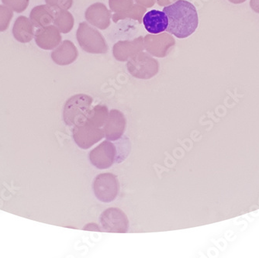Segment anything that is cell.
<instances>
[{
    "instance_id": "6da1fadb",
    "label": "cell",
    "mask_w": 259,
    "mask_h": 258,
    "mask_svg": "<svg viewBox=\"0 0 259 258\" xmlns=\"http://www.w3.org/2000/svg\"><path fill=\"white\" fill-rule=\"evenodd\" d=\"M168 20L166 30L177 38L184 39L193 34L199 25L196 7L186 0H177L163 9Z\"/></svg>"
},
{
    "instance_id": "7a4b0ae2",
    "label": "cell",
    "mask_w": 259,
    "mask_h": 258,
    "mask_svg": "<svg viewBox=\"0 0 259 258\" xmlns=\"http://www.w3.org/2000/svg\"><path fill=\"white\" fill-rule=\"evenodd\" d=\"M93 102V98L85 94H77L69 98L64 106L65 124L72 127L82 124L91 112Z\"/></svg>"
},
{
    "instance_id": "3957f363",
    "label": "cell",
    "mask_w": 259,
    "mask_h": 258,
    "mask_svg": "<svg viewBox=\"0 0 259 258\" xmlns=\"http://www.w3.org/2000/svg\"><path fill=\"white\" fill-rule=\"evenodd\" d=\"M76 38L82 50L90 54H106L109 48L103 35L87 22L78 26Z\"/></svg>"
},
{
    "instance_id": "277c9868",
    "label": "cell",
    "mask_w": 259,
    "mask_h": 258,
    "mask_svg": "<svg viewBox=\"0 0 259 258\" xmlns=\"http://www.w3.org/2000/svg\"><path fill=\"white\" fill-rule=\"evenodd\" d=\"M128 72L139 79H150L159 71L158 61L146 52H141L128 60Z\"/></svg>"
},
{
    "instance_id": "5b68a950",
    "label": "cell",
    "mask_w": 259,
    "mask_h": 258,
    "mask_svg": "<svg viewBox=\"0 0 259 258\" xmlns=\"http://www.w3.org/2000/svg\"><path fill=\"white\" fill-rule=\"evenodd\" d=\"M93 187L97 199L100 202L109 203L117 197L120 192V182L115 175L103 173L95 178Z\"/></svg>"
},
{
    "instance_id": "8992f818",
    "label": "cell",
    "mask_w": 259,
    "mask_h": 258,
    "mask_svg": "<svg viewBox=\"0 0 259 258\" xmlns=\"http://www.w3.org/2000/svg\"><path fill=\"white\" fill-rule=\"evenodd\" d=\"M105 137L103 128L97 127L85 122L72 130V138L78 147L87 150Z\"/></svg>"
},
{
    "instance_id": "52a82bcc",
    "label": "cell",
    "mask_w": 259,
    "mask_h": 258,
    "mask_svg": "<svg viewBox=\"0 0 259 258\" xmlns=\"http://www.w3.org/2000/svg\"><path fill=\"white\" fill-rule=\"evenodd\" d=\"M102 230L107 233H124L129 229L126 214L118 208H109L100 216Z\"/></svg>"
},
{
    "instance_id": "ba28073f",
    "label": "cell",
    "mask_w": 259,
    "mask_h": 258,
    "mask_svg": "<svg viewBox=\"0 0 259 258\" xmlns=\"http://www.w3.org/2000/svg\"><path fill=\"white\" fill-rule=\"evenodd\" d=\"M145 48L148 53L158 58H164L174 48L176 40L168 33L148 34L144 38Z\"/></svg>"
},
{
    "instance_id": "9c48e42d",
    "label": "cell",
    "mask_w": 259,
    "mask_h": 258,
    "mask_svg": "<svg viewBox=\"0 0 259 258\" xmlns=\"http://www.w3.org/2000/svg\"><path fill=\"white\" fill-rule=\"evenodd\" d=\"M116 156V146L111 141H103L100 145L90 151V163L97 168H110L115 163Z\"/></svg>"
},
{
    "instance_id": "30bf717a",
    "label": "cell",
    "mask_w": 259,
    "mask_h": 258,
    "mask_svg": "<svg viewBox=\"0 0 259 258\" xmlns=\"http://www.w3.org/2000/svg\"><path fill=\"white\" fill-rule=\"evenodd\" d=\"M126 125V118L123 113L117 109H112L103 127L105 137L108 141H117L124 134Z\"/></svg>"
},
{
    "instance_id": "8fae6325",
    "label": "cell",
    "mask_w": 259,
    "mask_h": 258,
    "mask_svg": "<svg viewBox=\"0 0 259 258\" xmlns=\"http://www.w3.org/2000/svg\"><path fill=\"white\" fill-rule=\"evenodd\" d=\"M145 49L144 38L139 36L133 40H120L115 44L113 48L114 58L119 61H126L143 52Z\"/></svg>"
},
{
    "instance_id": "7c38bea8",
    "label": "cell",
    "mask_w": 259,
    "mask_h": 258,
    "mask_svg": "<svg viewBox=\"0 0 259 258\" xmlns=\"http://www.w3.org/2000/svg\"><path fill=\"white\" fill-rule=\"evenodd\" d=\"M87 22L100 30H106L110 26L111 14L102 3H96L88 7L85 13Z\"/></svg>"
},
{
    "instance_id": "4fadbf2b",
    "label": "cell",
    "mask_w": 259,
    "mask_h": 258,
    "mask_svg": "<svg viewBox=\"0 0 259 258\" xmlns=\"http://www.w3.org/2000/svg\"><path fill=\"white\" fill-rule=\"evenodd\" d=\"M61 32L54 25L40 27L35 32V42L44 50H53L62 42Z\"/></svg>"
},
{
    "instance_id": "5bb4252c",
    "label": "cell",
    "mask_w": 259,
    "mask_h": 258,
    "mask_svg": "<svg viewBox=\"0 0 259 258\" xmlns=\"http://www.w3.org/2000/svg\"><path fill=\"white\" fill-rule=\"evenodd\" d=\"M78 56L76 47L71 40H64L58 48L52 52V58L57 65H71L77 59Z\"/></svg>"
},
{
    "instance_id": "9a60e30c",
    "label": "cell",
    "mask_w": 259,
    "mask_h": 258,
    "mask_svg": "<svg viewBox=\"0 0 259 258\" xmlns=\"http://www.w3.org/2000/svg\"><path fill=\"white\" fill-rule=\"evenodd\" d=\"M143 23L147 31L151 34H158L166 30L168 20L164 12L154 10L144 16Z\"/></svg>"
},
{
    "instance_id": "2e32d148",
    "label": "cell",
    "mask_w": 259,
    "mask_h": 258,
    "mask_svg": "<svg viewBox=\"0 0 259 258\" xmlns=\"http://www.w3.org/2000/svg\"><path fill=\"white\" fill-rule=\"evenodd\" d=\"M57 10L49 5L37 6L30 12V21L37 28L48 27L53 23Z\"/></svg>"
},
{
    "instance_id": "e0dca14e",
    "label": "cell",
    "mask_w": 259,
    "mask_h": 258,
    "mask_svg": "<svg viewBox=\"0 0 259 258\" xmlns=\"http://www.w3.org/2000/svg\"><path fill=\"white\" fill-rule=\"evenodd\" d=\"M14 38L20 43L25 44L31 41L33 38V25L30 19L20 16L16 20L13 27Z\"/></svg>"
},
{
    "instance_id": "ac0fdd59",
    "label": "cell",
    "mask_w": 259,
    "mask_h": 258,
    "mask_svg": "<svg viewBox=\"0 0 259 258\" xmlns=\"http://www.w3.org/2000/svg\"><path fill=\"white\" fill-rule=\"evenodd\" d=\"M54 26L61 33H68L72 30L74 27L73 16L71 13L65 10H58L54 19Z\"/></svg>"
},
{
    "instance_id": "d6986e66",
    "label": "cell",
    "mask_w": 259,
    "mask_h": 258,
    "mask_svg": "<svg viewBox=\"0 0 259 258\" xmlns=\"http://www.w3.org/2000/svg\"><path fill=\"white\" fill-rule=\"evenodd\" d=\"M109 116L108 108L105 105H97L92 109L90 115L85 122L97 126V127H104Z\"/></svg>"
},
{
    "instance_id": "ffe728a7",
    "label": "cell",
    "mask_w": 259,
    "mask_h": 258,
    "mask_svg": "<svg viewBox=\"0 0 259 258\" xmlns=\"http://www.w3.org/2000/svg\"><path fill=\"white\" fill-rule=\"evenodd\" d=\"M145 13H146V7L139 5V4H136V5H134L132 9L128 10L125 14H121V15L113 14V20L115 23H116V22L120 20L131 18L133 19V20H138L139 23H141V21H142L141 20H142V17H144Z\"/></svg>"
},
{
    "instance_id": "44dd1931",
    "label": "cell",
    "mask_w": 259,
    "mask_h": 258,
    "mask_svg": "<svg viewBox=\"0 0 259 258\" xmlns=\"http://www.w3.org/2000/svg\"><path fill=\"white\" fill-rule=\"evenodd\" d=\"M117 143H114L116 146V156L115 163H121L124 161L131 151V142L126 136H122L117 140Z\"/></svg>"
},
{
    "instance_id": "7402d4cb",
    "label": "cell",
    "mask_w": 259,
    "mask_h": 258,
    "mask_svg": "<svg viewBox=\"0 0 259 258\" xmlns=\"http://www.w3.org/2000/svg\"><path fill=\"white\" fill-rule=\"evenodd\" d=\"M110 10L116 15H121L131 10L134 0H109Z\"/></svg>"
},
{
    "instance_id": "603a6c76",
    "label": "cell",
    "mask_w": 259,
    "mask_h": 258,
    "mask_svg": "<svg viewBox=\"0 0 259 258\" xmlns=\"http://www.w3.org/2000/svg\"><path fill=\"white\" fill-rule=\"evenodd\" d=\"M14 17V13L7 6L0 5V32L6 31Z\"/></svg>"
},
{
    "instance_id": "cb8c5ba5",
    "label": "cell",
    "mask_w": 259,
    "mask_h": 258,
    "mask_svg": "<svg viewBox=\"0 0 259 258\" xmlns=\"http://www.w3.org/2000/svg\"><path fill=\"white\" fill-rule=\"evenodd\" d=\"M4 5L17 12L18 14L23 13L28 7L30 0H2Z\"/></svg>"
},
{
    "instance_id": "d4e9b609",
    "label": "cell",
    "mask_w": 259,
    "mask_h": 258,
    "mask_svg": "<svg viewBox=\"0 0 259 258\" xmlns=\"http://www.w3.org/2000/svg\"><path fill=\"white\" fill-rule=\"evenodd\" d=\"M45 2L55 10H68L73 4V0H45Z\"/></svg>"
},
{
    "instance_id": "484cf974",
    "label": "cell",
    "mask_w": 259,
    "mask_h": 258,
    "mask_svg": "<svg viewBox=\"0 0 259 258\" xmlns=\"http://www.w3.org/2000/svg\"><path fill=\"white\" fill-rule=\"evenodd\" d=\"M138 4L143 6L146 8H151L153 6L155 5L156 0H135Z\"/></svg>"
},
{
    "instance_id": "4316f807",
    "label": "cell",
    "mask_w": 259,
    "mask_h": 258,
    "mask_svg": "<svg viewBox=\"0 0 259 258\" xmlns=\"http://www.w3.org/2000/svg\"><path fill=\"white\" fill-rule=\"evenodd\" d=\"M83 230H89V231H103L100 229L97 224H89L87 226H85L83 228Z\"/></svg>"
},
{
    "instance_id": "83f0119b",
    "label": "cell",
    "mask_w": 259,
    "mask_h": 258,
    "mask_svg": "<svg viewBox=\"0 0 259 258\" xmlns=\"http://www.w3.org/2000/svg\"><path fill=\"white\" fill-rule=\"evenodd\" d=\"M250 7L253 11L259 14V0H251L250 1Z\"/></svg>"
},
{
    "instance_id": "f1b7e54d",
    "label": "cell",
    "mask_w": 259,
    "mask_h": 258,
    "mask_svg": "<svg viewBox=\"0 0 259 258\" xmlns=\"http://www.w3.org/2000/svg\"><path fill=\"white\" fill-rule=\"evenodd\" d=\"M156 1L158 5L161 6V7H166V6L173 4L175 1H177V0H156Z\"/></svg>"
},
{
    "instance_id": "f546056e",
    "label": "cell",
    "mask_w": 259,
    "mask_h": 258,
    "mask_svg": "<svg viewBox=\"0 0 259 258\" xmlns=\"http://www.w3.org/2000/svg\"><path fill=\"white\" fill-rule=\"evenodd\" d=\"M230 3L234 4H241L245 2L246 0H228Z\"/></svg>"
}]
</instances>
